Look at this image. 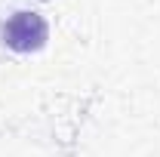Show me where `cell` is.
Returning a JSON list of instances; mask_svg holds the SVG:
<instances>
[{"label": "cell", "mask_w": 160, "mask_h": 157, "mask_svg": "<svg viewBox=\"0 0 160 157\" xmlns=\"http://www.w3.org/2000/svg\"><path fill=\"white\" fill-rule=\"evenodd\" d=\"M46 37H49V28H46V19L40 13L22 9L16 16H9L3 25V43L16 53H37L46 43Z\"/></svg>", "instance_id": "1"}]
</instances>
